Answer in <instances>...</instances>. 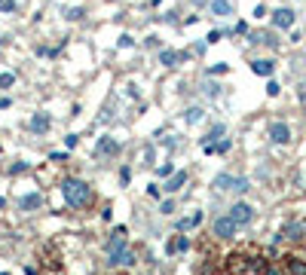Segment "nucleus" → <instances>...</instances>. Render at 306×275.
Wrapping results in <instances>:
<instances>
[{
    "instance_id": "nucleus-4",
    "label": "nucleus",
    "mask_w": 306,
    "mask_h": 275,
    "mask_svg": "<svg viewBox=\"0 0 306 275\" xmlns=\"http://www.w3.org/2000/svg\"><path fill=\"white\" fill-rule=\"evenodd\" d=\"M230 217H233V220L239 223V226H248V223L254 220V208H251L248 202H236L233 208H230Z\"/></svg>"
},
{
    "instance_id": "nucleus-1",
    "label": "nucleus",
    "mask_w": 306,
    "mask_h": 275,
    "mask_svg": "<svg viewBox=\"0 0 306 275\" xmlns=\"http://www.w3.org/2000/svg\"><path fill=\"white\" fill-rule=\"evenodd\" d=\"M61 196L71 208H86V205L92 202V187L80 177H64L61 180Z\"/></svg>"
},
{
    "instance_id": "nucleus-32",
    "label": "nucleus",
    "mask_w": 306,
    "mask_h": 275,
    "mask_svg": "<svg viewBox=\"0 0 306 275\" xmlns=\"http://www.w3.org/2000/svg\"><path fill=\"white\" fill-rule=\"evenodd\" d=\"M254 16H257V19H264V16H266V6H264V3H257V6H254Z\"/></svg>"
},
{
    "instance_id": "nucleus-29",
    "label": "nucleus",
    "mask_w": 306,
    "mask_h": 275,
    "mask_svg": "<svg viewBox=\"0 0 306 275\" xmlns=\"http://www.w3.org/2000/svg\"><path fill=\"white\" fill-rule=\"evenodd\" d=\"M9 171H13V175H21V171H28V162H16Z\"/></svg>"
},
{
    "instance_id": "nucleus-27",
    "label": "nucleus",
    "mask_w": 306,
    "mask_h": 275,
    "mask_svg": "<svg viewBox=\"0 0 306 275\" xmlns=\"http://www.w3.org/2000/svg\"><path fill=\"white\" fill-rule=\"evenodd\" d=\"M208 74H214V77H221V74H226V64H214V67H208Z\"/></svg>"
},
{
    "instance_id": "nucleus-28",
    "label": "nucleus",
    "mask_w": 306,
    "mask_h": 275,
    "mask_svg": "<svg viewBox=\"0 0 306 275\" xmlns=\"http://www.w3.org/2000/svg\"><path fill=\"white\" fill-rule=\"evenodd\" d=\"M163 214H175V202L172 199H168V202H163V208H160Z\"/></svg>"
},
{
    "instance_id": "nucleus-20",
    "label": "nucleus",
    "mask_w": 306,
    "mask_h": 275,
    "mask_svg": "<svg viewBox=\"0 0 306 275\" xmlns=\"http://www.w3.org/2000/svg\"><path fill=\"white\" fill-rule=\"evenodd\" d=\"M202 113H205V110H202V107H190V110L184 113V119H187L190 125H193V122H199V119H202Z\"/></svg>"
},
{
    "instance_id": "nucleus-21",
    "label": "nucleus",
    "mask_w": 306,
    "mask_h": 275,
    "mask_svg": "<svg viewBox=\"0 0 306 275\" xmlns=\"http://www.w3.org/2000/svg\"><path fill=\"white\" fill-rule=\"evenodd\" d=\"M196 223H202V214H193L190 220H181V223H178V229H190V226H196Z\"/></svg>"
},
{
    "instance_id": "nucleus-15",
    "label": "nucleus",
    "mask_w": 306,
    "mask_h": 275,
    "mask_svg": "<svg viewBox=\"0 0 306 275\" xmlns=\"http://www.w3.org/2000/svg\"><path fill=\"white\" fill-rule=\"evenodd\" d=\"M224 132H226V125H224V122H214L211 129H208V135L202 138V147H205V144H214L218 138H224Z\"/></svg>"
},
{
    "instance_id": "nucleus-9",
    "label": "nucleus",
    "mask_w": 306,
    "mask_h": 275,
    "mask_svg": "<svg viewBox=\"0 0 306 275\" xmlns=\"http://www.w3.org/2000/svg\"><path fill=\"white\" fill-rule=\"evenodd\" d=\"M184 59H187V55L178 52V49H163V52H160V64H163V67H178Z\"/></svg>"
},
{
    "instance_id": "nucleus-26",
    "label": "nucleus",
    "mask_w": 306,
    "mask_h": 275,
    "mask_svg": "<svg viewBox=\"0 0 306 275\" xmlns=\"http://www.w3.org/2000/svg\"><path fill=\"white\" fill-rule=\"evenodd\" d=\"M0 13H16V0H0Z\"/></svg>"
},
{
    "instance_id": "nucleus-5",
    "label": "nucleus",
    "mask_w": 306,
    "mask_h": 275,
    "mask_svg": "<svg viewBox=\"0 0 306 275\" xmlns=\"http://www.w3.org/2000/svg\"><path fill=\"white\" fill-rule=\"evenodd\" d=\"M236 229H239V223H236L230 214H226V217H218V220H214V236H218V238H233V236H236Z\"/></svg>"
},
{
    "instance_id": "nucleus-19",
    "label": "nucleus",
    "mask_w": 306,
    "mask_h": 275,
    "mask_svg": "<svg viewBox=\"0 0 306 275\" xmlns=\"http://www.w3.org/2000/svg\"><path fill=\"white\" fill-rule=\"evenodd\" d=\"M175 251H190V238L187 236H178L172 245H168V254H175Z\"/></svg>"
},
{
    "instance_id": "nucleus-10",
    "label": "nucleus",
    "mask_w": 306,
    "mask_h": 275,
    "mask_svg": "<svg viewBox=\"0 0 306 275\" xmlns=\"http://www.w3.org/2000/svg\"><path fill=\"white\" fill-rule=\"evenodd\" d=\"M251 71H254L257 77H273L276 61H273V59H254V61H251Z\"/></svg>"
},
{
    "instance_id": "nucleus-17",
    "label": "nucleus",
    "mask_w": 306,
    "mask_h": 275,
    "mask_svg": "<svg viewBox=\"0 0 306 275\" xmlns=\"http://www.w3.org/2000/svg\"><path fill=\"white\" fill-rule=\"evenodd\" d=\"M40 202H43V196H40V193H28V196L21 199L19 205H21L25 211H31V208H40Z\"/></svg>"
},
{
    "instance_id": "nucleus-22",
    "label": "nucleus",
    "mask_w": 306,
    "mask_h": 275,
    "mask_svg": "<svg viewBox=\"0 0 306 275\" xmlns=\"http://www.w3.org/2000/svg\"><path fill=\"white\" fill-rule=\"evenodd\" d=\"M16 83V74H0V89H9Z\"/></svg>"
},
{
    "instance_id": "nucleus-23",
    "label": "nucleus",
    "mask_w": 306,
    "mask_h": 275,
    "mask_svg": "<svg viewBox=\"0 0 306 275\" xmlns=\"http://www.w3.org/2000/svg\"><path fill=\"white\" fill-rule=\"evenodd\" d=\"M279 92H282V86L276 83V79H269V83H266V95H269V98H276Z\"/></svg>"
},
{
    "instance_id": "nucleus-2",
    "label": "nucleus",
    "mask_w": 306,
    "mask_h": 275,
    "mask_svg": "<svg viewBox=\"0 0 306 275\" xmlns=\"http://www.w3.org/2000/svg\"><path fill=\"white\" fill-rule=\"evenodd\" d=\"M126 229L122 226H117L113 229V242L107 245V263L110 266H132L135 263V254H132V248L126 245Z\"/></svg>"
},
{
    "instance_id": "nucleus-25",
    "label": "nucleus",
    "mask_w": 306,
    "mask_h": 275,
    "mask_svg": "<svg viewBox=\"0 0 306 275\" xmlns=\"http://www.w3.org/2000/svg\"><path fill=\"white\" fill-rule=\"evenodd\" d=\"M202 92H205V95H211V98H218V95H221V86H218V83H205V89H202Z\"/></svg>"
},
{
    "instance_id": "nucleus-31",
    "label": "nucleus",
    "mask_w": 306,
    "mask_h": 275,
    "mask_svg": "<svg viewBox=\"0 0 306 275\" xmlns=\"http://www.w3.org/2000/svg\"><path fill=\"white\" fill-rule=\"evenodd\" d=\"M218 40H221V31H211L208 37H205V43H208V46H211V43H218Z\"/></svg>"
},
{
    "instance_id": "nucleus-33",
    "label": "nucleus",
    "mask_w": 306,
    "mask_h": 275,
    "mask_svg": "<svg viewBox=\"0 0 306 275\" xmlns=\"http://www.w3.org/2000/svg\"><path fill=\"white\" fill-rule=\"evenodd\" d=\"M135 40H132V34H122V37H120V46H132Z\"/></svg>"
},
{
    "instance_id": "nucleus-12",
    "label": "nucleus",
    "mask_w": 306,
    "mask_h": 275,
    "mask_svg": "<svg viewBox=\"0 0 306 275\" xmlns=\"http://www.w3.org/2000/svg\"><path fill=\"white\" fill-rule=\"evenodd\" d=\"M236 0H211V16H233Z\"/></svg>"
},
{
    "instance_id": "nucleus-8",
    "label": "nucleus",
    "mask_w": 306,
    "mask_h": 275,
    "mask_svg": "<svg viewBox=\"0 0 306 275\" xmlns=\"http://www.w3.org/2000/svg\"><path fill=\"white\" fill-rule=\"evenodd\" d=\"M269 141H273V144H288L291 141L288 122H273V125H269Z\"/></svg>"
},
{
    "instance_id": "nucleus-13",
    "label": "nucleus",
    "mask_w": 306,
    "mask_h": 275,
    "mask_svg": "<svg viewBox=\"0 0 306 275\" xmlns=\"http://www.w3.org/2000/svg\"><path fill=\"white\" fill-rule=\"evenodd\" d=\"M117 153H120V141H113V138L98 141V156H117Z\"/></svg>"
},
{
    "instance_id": "nucleus-7",
    "label": "nucleus",
    "mask_w": 306,
    "mask_h": 275,
    "mask_svg": "<svg viewBox=\"0 0 306 275\" xmlns=\"http://www.w3.org/2000/svg\"><path fill=\"white\" fill-rule=\"evenodd\" d=\"M291 25H294V9L282 6V9H276V13H273V28H279V31H288Z\"/></svg>"
},
{
    "instance_id": "nucleus-30",
    "label": "nucleus",
    "mask_w": 306,
    "mask_h": 275,
    "mask_svg": "<svg viewBox=\"0 0 306 275\" xmlns=\"http://www.w3.org/2000/svg\"><path fill=\"white\" fill-rule=\"evenodd\" d=\"M172 175H175L172 165H163V168H160V177H172Z\"/></svg>"
},
{
    "instance_id": "nucleus-14",
    "label": "nucleus",
    "mask_w": 306,
    "mask_h": 275,
    "mask_svg": "<svg viewBox=\"0 0 306 275\" xmlns=\"http://www.w3.org/2000/svg\"><path fill=\"white\" fill-rule=\"evenodd\" d=\"M184 183H187V171H175V175L165 180V187H163V190H165V193H178L181 187H184Z\"/></svg>"
},
{
    "instance_id": "nucleus-11",
    "label": "nucleus",
    "mask_w": 306,
    "mask_h": 275,
    "mask_svg": "<svg viewBox=\"0 0 306 275\" xmlns=\"http://www.w3.org/2000/svg\"><path fill=\"white\" fill-rule=\"evenodd\" d=\"M49 125H52L49 113H34V117H31V132H37V135H46V132H49Z\"/></svg>"
},
{
    "instance_id": "nucleus-18",
    "label": "nucleus",
    "mask_w": 306,
    "mask_h": 275,
    "mask_svg": "<svg viewBox=\"0 0 306 275\" xmlns=\"http://www.w3.org/2000/svg\"><path fill=\"white\" fill-rule=\"evenodd\" d=\"M251 43H264V46H279V40H273V34H269V31H257V34H251Z\"/></svg>"
},
{
    "instance_id": "nucleus-16",
    "label": "nucleus",
    "mask_w": 306,
    "mask_h": 275,
    "mask_svg": "<svg viewBox=\"0 0 306 275\" xmlns=\"http://www.w3.org/2000/svg\"><path fill=\"white\" fill-rule=\"evenodd\" d=\"M285 266H288L291 275H306V260H300V257H288Z\"/></svg>"
},
{
    "instance_id": "nucleus-6",
    "label": "nucleus",
    "mask_w": 306,
    "mask_h": 275,
    "mask_svg": "<svg viewBox=\"0 0 306 275\" xmlns=\"http://www.w3.org/2000/svg\"><path fill=\"white\" fill-rule=\"evenodd\" d=\"M282 236L291 238V242H303L306 238V223L303 220H288L285 226H282Z\"/></svg>"
},
{
    "instance_id": "nucleus-3",
    "label": "nucleus",
    "mask_w": 306,
    "mask_h": 275,
    "mask_svg": "<svg viewBox=\"0 0 306 275\" xmlns=\"http://www.w3.org/2000/svg\"><path fill=\"white\" fill-rule=\"evenodd\" d=\"M211 187H214V190H233V193H245V190H251V180H248V177H236V175H218Z\"/></svg>"
},
{
    "instance_id": "nucleus-24",
    "label": "nucleus",
    "mask_w": 306,
    "mask_h": 275,
    "mask_svg": "<svg viewBox=\"0 0 306 275\" xmlns=\"http://www.w3.org/2000/svg\"><path fill=\"white\" fill-rule=\"evenodd\" d=\"M83 16H86V9H83V6H74L71 13H67V19H71V21H80Z\"/></svg>"
}]
</instances>
